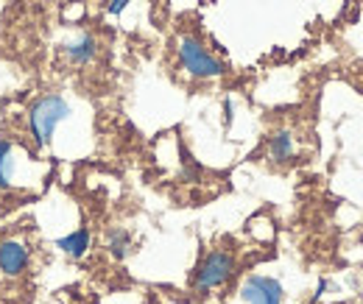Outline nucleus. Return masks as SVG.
Here are the masks:
<instances>
[{"mask_svg": "<svg viewBox=\"0 0 363 304\" xmlns=\"http://www.w3.org/2000/svg\"><path fill=\"white\" fill-rule=\"evenodd\" d=\"M70 118V103L50 92V95H43L31 103L28 109V137L34 142V148H45L48 142L53 140L56 129Z\"/></svg>", "mask_w": 363, "mask_h": 304, "instance_id": "1", "label": "nucleus"}, {"mask_svg": "<svg viewBox=\"0 0 363 304\" xmlns=\"http://www.w3.org/2000/svg\"><path fill=\"white\" fill-rule=\"evenodd\" d=\"M235 274V257L229 252H210L201 265L196 268V276H193V288L199 293H207L213 288H221L229 276Z\"/></svg>", "mask_w": 363, "mask_h": 304, "instance_id": "2", "label": "nucleus"}, {"mask_svg": "<svg viewBox=\"0 0 363 304\" xmlns=\"http://www.w3.org/2000/svg\"><path fill=\"white\" fill-rule=\"evenodd\" d=\"M179 62L182 67L190 73V76H196V79H218L221 73H224V64L204 47V45L199 43V40H182L179 45Z\"/></svg>", "mask_w": 363, "mask_h": 304, "instance_id": "3", "label": "nucleus"}, {"mask_svg": "<svg viewBox=\"0 0 363 304\" xmlns=\"http://www.w3.org/2000/svg\"><path fill=\"white\" fill-rule=\"evenodd\" d=\"M240 299L246 304H282L285 302V288H282L279 279L252 274L240 285Z\"/></svg>", "mask_w": 363, "mask_h": 304, "instance_id": "4", "label": "nucleus"}, {"mask_svg": "<svg viewBox=\"0 0 363 304\" xmlns=\"http://www.w3.org/2000/svg\"><path fill=\"white\" fill-rule=\"evenodd\" d=\"M28 262H31V254L26 249V243L20 240H3L0 243V274L3 276H23L28 271Z\"/></svg>", "mask_w": 363, "mask_h": 304, "instance_id": "5", "label": "nucleus"}, {"mask_svg": "<svg viewBox=\"0 0 363 304\" xmlns=\"http://www.w3.org/2000/svg\"><path fill=\"white\" fill-rule=\"evenodd\" d=\"M62 53H65V59H67L70 64L84 67V64H90L92 59H95V53H98V43H95V37H92V34H82V37H76L73 43L65 45V47H62Z\"/></svg>", "mask_w": 363, "mask_h": 304, "instance_id": "6", "label": "nucleus"}, {"mask_svg": "<svg viewBox=\"0 0 363 304\" xmlns=\"http://www.w3.org/2000/svg\"><path fill=\"white\" fill-rule=\"evenodd\" d=\"M17 148L9 142V140H0V193H9L17 181H14V174H17Z\"/></svg>", "mask_w": 363, "mask_h": 304, "instance_id": "7", "label": "nucleus"}, {"mask_svg": "<svg viewBox=\"0 0 363 304\" xmlns=\"http://www.w3.org/2000/svg\"><path fill=\"white\" fill-rule=\"evenodd\" d=\"M59 249H62L67 257L82 260V257L90 252V229H87V226H82V229L70 232L67 237H62V240H59Z\"/></svg>", "mask_w": 363, "mask_h": 304, "instance_id": "8", "label": "nucleus"}, {"mask_svg": "<svg viewBox=\"0 0 363 304\" xmlns=\"http://www.w3.org/2000/svg\"><path fill=\"white\" fill-rule=\"evenodd\" d=\"M294 154H296V145H294V134L291 131H277L272 137V142H269V157H272L277 165H285V162H291L294 159Z\"/></svg>", "mask_w": 363, "mask_h": 304, "instance_id": "9", "label": "nucleus"}, {"mask_svg": "<svg viewBox=\"0 0 363 304\" xmlns=\"http://www.w3.org/2000/svg\"><path fill=\"white\" fill-rule=\"evenodd\" d=\"M106 249L115 260H126L132 254V235L126 229H112L106 235Z\"/></svg>", "mask_w": 363, "mask_h": 304, "instance_id": "10", "label": "nucleus"}, {"mask_svg": "<svg viewBox=\"0 0 363 304\" xmlns=\"http://www.w3.org/2000/svg\"><path fill=\"white\" fill-rule=\"evenodd\" d=\"M129 3H132V0H109V9H106V11H109L112 17H118V14H123V9H126Z\"/></svg>", "mask_w": 363, "mask_h": 304, "instance_id": "11", "label": "nucleus"}]
</instances>
